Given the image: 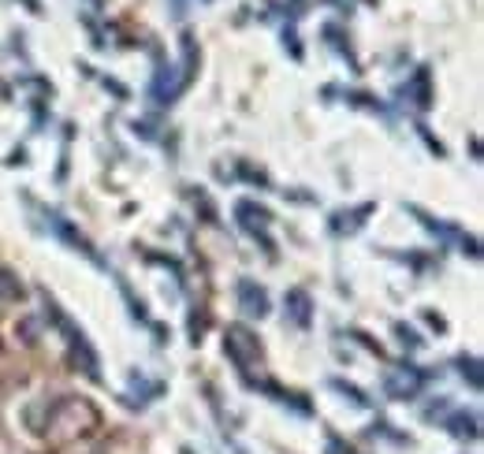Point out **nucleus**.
Instances as JSON below:
<instances>
[{
  "label": "nucleus",
  "instance_id": "obj_1",
  "mask_svg": "<svg viewBox=\"0 0 484 454\" xmlns=\"http://www.w3.org/2000/svg\"><path fill=\"white\" fill-rule=\"evenodd\" d=\"M101 428V410L83 395H64L45 406V421L38 424V432H45L53 443H75Z\"/></svg>",
  "mask_w": 484,
  "mask_h": 454
},
{
  "label": "nucleus",
  "instance_id": "obj_2",
  "mask_svg": "<svg viewBox=\"0 0 484 454\" xmlns=\"http://www.w3.org/2000/svg\"><path fill=\"white\" fill-rule=\"evenodd\" d=\"M224 354L246 372L250 365H258V362H261V343H258V336H253L246 324H227Z\"/></svg>",
  "mask_w": 484,
  "mask_h": 454
},
{
  "label": "nucleus",
  "instance_id": "obj_3",
  "mask_svg": "<svg viewBox=\"0 0 484 454\" xmlns=\"http://www.w3.org/2000/svg\"><path fill=\"white\" fill-rule=\"evenodd\" d=\"M421 388H425V372H418L414 365H406V369H392V372L384 376V391H388L392 398H399V402L414 398Z\"/></svg>",
  "mask_w": 484,
  "mask_h": 454
},
{
  "label": "nucleus",
  "instance_id": "obj_4",
  "mask_svg": "<svg viewBox=\"0 0 484 454\" xmlns=\"http://www.w3.org/2000/svg\"><path fill=\"white\" fill-rule=\"evenodd\" d=\"M235 216H239V223L246 227V231L253 235V239H261L265 242V249H272V239H268V209H261V205H253V201H239L235 205Z\"/></svg>",
  "mask_w": 484,
  "mask_h": 454
},
{
  "label": "nucleus",
  "instance_id": "obj_5",
  "mask_svg": "<svg viewBox=\"0 0 484 454\" xmlns=\"http://www.w3.org/2000/svg\"><path fill=\"white\" fill-rule=\"evenodd\" d=\"M239 310H242L246 317H265V313H268V294H265V287H258L253 280H242V284H239Z\"/></svg>",
  "mask_w": 484,
  "mask_h": 454
},
{
  "label": "nucleus",
  "instance_id": "obj_6",
  "mask_svg": "<svg viewBox=\"0 0 484 454\" xmlns=\"http://www.w3.org/2000/svg\"><path fill=\"white\" fill-rule=\"evenodd\" d=\"M310 310H313V301H310V294H305V291H287V313H291V320L295 324H310Z\"/></svg>",
  "mask_w": 484,
  "mask_h": 454
},
{
  "label": "nucleus",
  "instance_id": "obj_7",
  "mask_svg": "<svg viewBox=\"0 0 484 454\" xmlns=\"http://www.w3.org/2000/svg\"><path fill=\"white\" fill-rule=\"evenodd\" d=\"M406 93L414 97V105H418V109H428V105H432V90H428V71H425V67L414 74V83L406 86Z\"/></svg>",
  "mask_w": 484,
  "mask_h": 454
},
{
  "label": "nucleus",
  "instance_id": "obj_8",
  "mask_svg": "<svg viewBox=\"0 0 484 454\" xmlns=\"http://www.w3.org/2000/svg\"><path fill=\"white\" fill-rule=\"evenodd\" d=\"M373 213V205H362V209H354V213H339L336 216V231H358V227H362V216H369Z\"/></svg>",
  "mask_w": 484,
  "mask_h": 454
},
{
  "label": "nucleus",
  "instance_id": "obj_9",
  "mask_svg": "<svg viewBox=\"0 0 484 454\" xmlns=\"http://www.w3.org/2000/svg\"><path fill=\"white\" fill-rule=\"evenodd\" d=\"M0 298H4V301H15V298H22V284L15 280V275H12L8 268H0Z\"/></svg>",
  "mask_w": 484,
  "mask_h": 454
},
{
  "label": "nucleus",
  "instance_id": "obj_10",
  "mask_svg": "<svg viewBox=\"0 0 484 454\" xmlns=\"http://www.w3.org/2000/svg\"><path fill=\"white\" fill-rule=\"evenodd\" d=\"M451 432L458 436V440H462V436H477V417L473 414H458V417H451Z\"/></svg>",
  "mask_w": 484,
  "mask_h": 454
},
{
  "label": "nucleus",
  "instance_id": "obj_11",
  "mask_svg": "<svg viewBox=\"0 0 484 454\" xmlns=\"http://www.w3.org/2000/svg\"><path fill=\"white\" fill-rule=\"evenodd\" d=\"M458 369H462V376H470L473 391H480V365H477V358H458Z\"/></svg>",
  "mask_w": 484,
  "mask_h": 454
},
{
  "label": "nucleus",
  "instance_id": "obj_12",
  "mask_svg": "<svg viewBox=\"0 0 484 454\" xmlns=\"http://www.w3.org/2000/svg\"><path fill=\"white\" fill-rule=\"evenodd\" d=\"M395 332L402 336V343H406V346H410V350H418V346H421V339H418V332H410V327H402V324H399V327H395Z\"/></svg>",
  "mask_w": 484,
  "mask_h": 454
},
{
  "label": "nucleus",
  "instance_id": "obj_13",
  "mask_svg": "<svg viewBox=\"0 0 484 454\" xmlns=\"http://www.w3.org/2000/svg\"><path fill=\"white\" fill-rule=\"evenodd\" d=\"M328 454H354L350 447H343L339 440H328Z\"/></svg>",
  "mask_w": 484,
  "mask_h": 454
},
{
  "label": "nucleus",
  "instance_id": "obj_14",
  "mask_svg": "<svg viewBox=\"0 0 484 454\" xmlns=\"http://www.w3.org/2000/svg\"><path fill=\"white\" fill-rule=\"evenodd\" d=\"M172 4H175V15H183V12H187V0H172Z\"/></svg>",
  "mask_w": 484,
  "mask_h": 454
}]
</instances>
